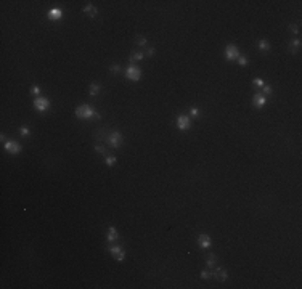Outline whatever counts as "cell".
Wrapping results in <instances>:
<instances>
[{"label": "cell", "instance_id": "cell-1", "mask_svg": "<svg viewBox=\"0 0 302 289\" xmlns=\"http://www.w3.org/2000/svg\"><path fill=\"white\" fill-rule=\"evenodd\" d=\"M76 117H79V119H92V117H100V114L90 105H80L77 109H76Z\"/></svg>", "mask_w": 302, "mask_h": 289}, {"label": "cell", "instance_id": "cell-2", "mask_svg": "<svg viewBox=\"0 0 302 289\" xmlns=\"http://www.w3.org/2000/svg\"><path fill=\"white\" fill-rule=\"evenodd\" d=\"M105 142L111 146V148H121V145H122V135H121V132H117V130H112V132H109V135L105 138Z\"/></svg>", "mask_w": 302, "mask_h": 289}, {"label": "cell", "instance_id": "cell-3", "mask_svg": "<svg viewBox=\"0 0 302 289\" xmlns=\"http://www.w3.org/2000/svg\"><path fill=\"white\" fill-rule=\"evenodd\" d=\"M126 77H127L129 80L137 82V80H140V77H141V71L138 69V66H135V64H130V66L126 69Z\"/></svg>", "mask_w": 302, "mask_h": 289}, {"label": "cell", "instance_id": "cell-4", "mask_svg": "<svg viewBox=\"0 0 302 289\" xmlns=\"http://www.w3.org/2000/svg\"><path fill=\"white\" fill-rule=\"evenodd\" d=\"M34 108L37 111H47L50 108V100L48 98H43V97H37L34 100Z\"/></svg>", "mask_w": 302, "mask_h": 289}, {"label": "cell", "instance_id": "cell-5", "mask_svg": "<svg viewBox=\"0 0 302 289\" xmlns=\"http://www.w3.org/2000/svg\"><path fill=\"white\" fill-rule=\"evenodd\" d=\"M177 127L180 129V130H188L191 127V119H190V116H186V114H180L177 117Z\"/></svg>", "mask_w": 302, "mask_h": 289}, {"label": "cell", "instance_id": "cell-6", "mask_svg": "<svg viewBox=\"0 0 302 289\" xmlns=\"http://www.w3.org/2000/svg\"><path fill=\"white\" fill-rule=\"evenodd\" d=\"M225 58L226 60H238L240 58V50L236 48V45H226V48H225Z\"/></svg>", "mask_w": 302, "mask_h": 289}, {"label": "cell", "instance_id": "cell-7", "mask_svg": "<svg viewBox=\"0 0 302 289\" xmlns=\"http://www.w3.org/2000/svg\"><path fill=\"white\" fill-rule=\"evenodd\" d=\"M5 150L8 153H11V154H18L21 151V145L18 142H15V140H8V142L5 143Z\"/></svg>", "mask_w": 302, "mask_h": 289}, {"label": "cell", "instance_id": "cell-8", "mask_svg": "<svg viewBox=\"0 0 302 289\" xmlns=\"http://www.w3.org/2000/svg\"><path fill=\"white\" fill-rule=\"evenodd\" d=\"M109 252L116 257L117 262H122V260H124V257H126V252L122 251L121 246H111V247H109Z\"/></svg>", "mask_w": 302, "mask_h": 289}, {"label": "cell", "instance_id": "cell-9", "mask_svg": "<svg viewBox=\"0 0 302 289\" xmlns=\"http://www.w3.org/2000/svg\"><path fill=\"white\" fill-rule=\"evenodd\" d=\"M212 276H214L215 279H219V281H225V279L228 278V272H226L225 268L219 267V268H214V273H212Z\"/></svg>", "mask_w": 302, "mask_h": 289}, {"label": "cell", "instance_id": "cell-10", "mask_svg": "<svg viewBox=\"0 0 302 289\" xmlns=\"http://www.w3.org/2000/svg\"><path fill=\"white\" fill-rule=\"evenodd\" d=\"M198 244H199V247H203V249L211 247V238H209V235L201 233V235L198 236Z\"/></svg>", "mask_w": 302, "mask_h": 289}, {"label": "cell", "instance_id": "cell-11", "mask_svg": "<svg viewBox=\"0 0 302 289\" xmlns=\"http://www.w3.org/2000/svg\"><path fill=\"white\" fill-rule=\"evenodd\" d=\"M265 103H267V97H263L262 93H257V95L252 97V105L256 108H262Z\"/></svg>", "mask_w": 302, "mask_h": 289}, {"label": "cell", "instance_id": "cell-12", "mask_svg": "<svg viewBox=\"0 0 302 289\" xmlns=\"http://www.w3.org/2000/svg\"><path fill=\"white\" fill-rule=\"evenodd\" d=\"M47 16H48V20H61V18H63V10H60V8H53V10H50L48 11V15H47Z\"/></svg>", "mask_w": 302, "mask_h": 289}, {"label": "cell", "instance_id": "cell-13", "mask_svg": "<svg viewBox=\"0 0 302 289\" xmlns=\"http://www.w3.org/2000/svg\"><path fill=\"white\" fill-rule=\"evenodd\" d=\"M106 238H108L109 243H114V241H117V239H119L117 230H116L114 227H109V228H108V235H106Z\"/></svg>", "mask_w": 302, "mask_h": 289}, {"label": "cell", "instance_id": "cell-14", "mask_svg": "<svg viewBox=\"0 0 302 289\" xmlns=\"http://www.w3.org/2000/svg\"><path fill=\"white\" fill-rule=\"evenodd\" d=\"M84 13H89V15H90V18H97L98 10H97V8L93 7L92 3H87L85 7H84Z\"/></svg>", "mask_w": 302, "mask_h": 289}, {"label": "cell", "instance_id": "cell-15", "mask_svg": "<svg viewBox=\"0 0 302 289\" xmlns=\"http://www.w3.org/2000/svg\"><path fill=\"white\" fill-rule=\"evenodd\" d=\"M143 56H145V53H143V52H132V55H130V63L134 64L135 61L143 60Z\"/></svg>", "mask_w": 302, "mask_h": 289}, {"label": "cell", "instance_id": "cell-16", "mask_svg": "<svg viewBox=\"0 0 302 289\" xmlns=\"http://www.w3.org/2000/svg\"><path fill=\"white\" fill-rule=\"evenodd\" d=\"M215 264H217V255L215 254H209V255H207V267L215 268Z\"/></svg>", "mask_w": 302, "mask_h": 289}, {"label": "cell", "instance_id": "cell-17", "mask_svg": "<svg viewBox=\"0 0 302 289\" xmlns=\"http://www.w3.org/2000/svg\"><path fill=\"white\" fill-rule=\"evenodd\" d=\"M100 92H101V85H100V84H92V85H90V95L92 97L98 95Z\"/></svg>", "mask_w": 302, "mask_h": 289}, {"label": "cell", "instance_id": "cell-18", "mask_svg": "<svg viewBox=\"0 0 302 289\" xmlns=\"http://www.w3.org/2000/svg\"><path fill=\"white\" fill-rule=\"evenodd\" d=\"M299 47H300V40H299V39H294V40H291V43H289V50H291L292 53H296Z\"/></svg>", "mask_w": 302, "mask_h": 289}, {"label": "cell", "instance_id": "cell-19", "mask_svg": "<svg viewBox=\"0 0 302 289\" xmlns=\"http://www.w3.org/2000/svg\"><path fill=\"white\" fill-rule=\"evenodd\" d=\"M259 48L260 50H268L270 48V43H268V40H265V39H262V40H259Z\"/></svg>", "mask_w": 302, "mask_h": 289}, {"label": "cell", "instance_id": "cell-20", "mask_svg": "<svg viewBox=\"0 0 302 289\" xmlns=\"http://www.w3.org/2000/svg\"><path fill=\"white\" fill-rule=\"evenodd\" d=\"M106 164L109 165V167H112V165H114L116 164V156H112V154H106Z\"/></svg>", "mask_w": 302, "mask_h": 289}, {"label": "cell", "instance_id": "cell-21", "mask_svg": "<svg viewBox=\"0 0 302 289\" xmlns=\"http://www.w3.org/2000/svg\"><path fill=\"white\" fill-rule=\"evenodd\" d=\"M135 43L140 45V47H145V45H146V39H145L143 35H137V37H135Z\"/></svg>", "mask_w": 302, "mask_h": 289}, {"label": "cell", "instance_id": "cell-22", "mask_svg": "<svg viewBox=\"0 0 302 289\" xmlns=\"http://www.w3.org/2000/svg\"><path fill=\"white\" fill-rule=\"evenodd\" d=\"M272 92H273V88H272L270 85H263V87H262V95H263V97L272 95Z\"/></svg>", "mask_w": 302, "mask_h": 289}, {"label": "cell", "instance_id": "cell-23", "mask_svg": "<svg viewBox=\"0 0 302 289\" xmlns=\"http://www.w3.org/2000/svg\"><path fill=\"white\" fill-rule=\"evenodd\" d=\"M95 151H97V153H100V154H103V156H106V154H108V153H106V148H105V146H101L100 143H97V145H95Z\"/></svg>", "mask_w": 302, "mask_h": 289}, {"label": "cell", "instance_id": "cell-24", "mask_svg": "<svg viewBox=\"0 0 302 289\" xmlns=\"http://www.w3.org/2000/svg\"><path fill=\"white\" fill-rule=\"evenodd\" d=\"M252 85H256V87H263L265 84H263V79H260V77H256L252 80Z\"/></svg>", "mask_w": 302, "mask_h": 289}, {"label": "cell", "instance_id": "cell-25", "mask_svg": "<svg viewBox=\"0 0 302 289\" xmlns=\"http://www.w3.org/2000/svg\"><path fill=\"white\" fill-rule=\"evenodd\" d=\"M39 93H40L39 85H32V87H31V95H32V97H39Z\"/></svg>", "mask_w": 302, "mask_h": 289}, {"label": "cell", "instance_id": "cell-26", "mask_svg": "<svg viewBox=\"0 0 302 289\" xmlns=\"http://www.w3.org/2000/svg\"><path fill=\"white\" fill-rule=\"evenodd\" d=\"M20 133L24 135V137H29L31 135V130L27 129V127H20Z\"/></svg>", "mask_w": 302, "mask_h": 289}, {"label": "cell", "instance_id": "cell-27", "mask_svg": "<svg viewBox=\"0 0 302 289\" xmlns=\"http://www.w3.org/2000/svg\"><path fill=\"white\" fill-rule=\"evenodd\" d=\"M211 276H212V272H209V270H203V272H201V278L203 279H207Z\"/></svg>", "mask_w": 302, "mask_h": 289}, {"label": "cell", "instance_id": "cell-28", "mask_svg": "<svg viewBox=\"0 0 302 289\" xmlns=\"http://www.w3.org/2000/svg\"><path fill=\"white\" fill-rule=\"evenodd\" d=\"M289 31L292 34H299V24H289Z\"/></svg>", "mask_w": 302, "mask_h": 289}, {"label": "cell", "instance_id": "cell-29", "mask_svg": "<svg viewBox=\"0 0 302 289\" xmlns=\"http://www.w3.org/2000/svg\"><path fill=\"white\" fill-rule=\"evenodd\" d=\"M238 63L241 64V66H246V64H248V58L244 56V55H240V58H238Z\"/></svg>", "mask_w": 302, "mask_h": 289}, {"label": "cell", "instance_id": "cell-30", "mask_svg": "<svg viewBox=\"0 0 302 289\" xmlns=\"http://www.w3.org/2000/svg\"><path fill=\"white\" fill-rule=\"evenodd\" d=\"M109 69H111V72H119L121 71V66H119V64H112Z\"/></svg>", "mask_w": 302, "mask_h": 289}, {"label": "cell", "instance_id": "cell-31", "mask_svg": "<svg viewBox=\"0 0 302 289\" xmlns=\"http://www.w3.org/2000/svg\"><path fill=\"white\" fill-rule=\"evenodd\" d=\"M146 55H148V56H153V55H154V48H146Z\"/></svg>", "mask_w": 302, "mask_h": 289}, {"label": "cell", "instance_id": "cell-32", "mask_svg": "<svg viewBox=\"0 0 302 289\" xmlns=\"http://www.w3.org/2000/svg\"><path fill=\"white\" fill-rule=\"evenodd\" d=\"M198 113H199V109H198V108H193L191 109V116H198Z\"/></svg>", "mask_w": 302, "mask_h": 289}]
</instances>
